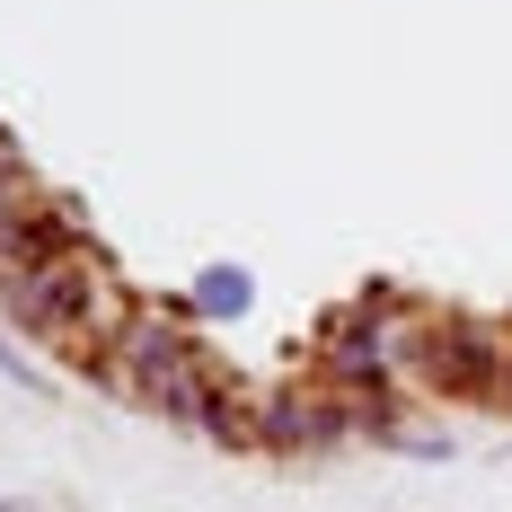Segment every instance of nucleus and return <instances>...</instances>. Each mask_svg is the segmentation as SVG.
Masks as SVG:
<instances>
[{
	"instance_id": "nucleus-1",
	"label": "nucleus",
	"mask_w": 512,
	"mask_h": 512,
	"mask_svg": "<svg viewBox=\"0 0 512 512\" xmlns=\"http://www.w3.org/2000/svg\"><path fill=\"white\" fill-rule=\"evenodd\" d=\"M133 292H124V274L106 265L89 239H71L62 256H45L36 274H18V283H0V318L18 327V336H36L53 354L71 362V371H98L106 345L124 336V318H133Z\"/></svg>"
},
{
	"instance_id": "nucleus-2",
	"label": "nucleus",
	"mask_w": 512,
	"mask_h": 512,
	"mask_svg": "<svg viewBox=\"0 0 512 512\" xmlns=\"http://www.w3.org/2000/svg\"><path fill=\"white\" fill-rule=\"evenodd\" d=\"M204 362V345H195V327H186V309H133L124 318V336L106 345V362H98V380L106 389H124L133 407H151V389L159 380H177V371H195Z\"/></svg>"
},
{
	"instance_id": "nucleus-3",
	"label": "nucleus",
	"mask_w": 512,
	"mask_h": 512,
	"mask_svg": "<svg viewBox=\"0 0 512 512\" xmlns=\"http://www.w3.org/2000/svg\"><path fill=\"white\" fill-rule=\"evenodd\" d=\"M71 239H80V221H71V204H53V195L0 212V283L36 274V265H45V256H62Z\"/></svg>"
},
{
	"instance_id": "nucleus-4",
	"label": "nucleus",
	"mask_w": 512,
	"mask_h": 512,
	"mask_svg": "<svg viewBox=\"0 0 512 512\" xmlns=\"http://www.w3.org/2000/svg\"><path fill=\"white\" fill-rule=\"evenodd\" d=\"M18 204H36V168H27V151L0 133V212H18Z\"/></svg>"
},
{
	"instance_id": "nucleus-5",
	"label": "nucleus",
	"mask_w": 512,
	"mask_h": 512,
	"mask_svg": "<svg viewBox=\"0 0 512 512\" xmlns=\"http://www.w3.org/2000/svg\"><path fill=\"white\" fill-rule=\"evenodd\" d=\"M204 309H248V274H239V265H212L204 274Z\"/></svg>"
},
{
	"instance_id": "nucleus-6",
	"label": "nucleus",
	"mask_w": 512,
	"mask_h": 512,
	"mask_svg": "<svg viewBox=\"0 0 512 512\" xmlns=\"http://www.w3.org/2000/svg\"><path fill=\"white\" fill-rule=\"evenodd\" d=\"M0 512H18V504H0Z\"/></svg>"
}]
</instances>
